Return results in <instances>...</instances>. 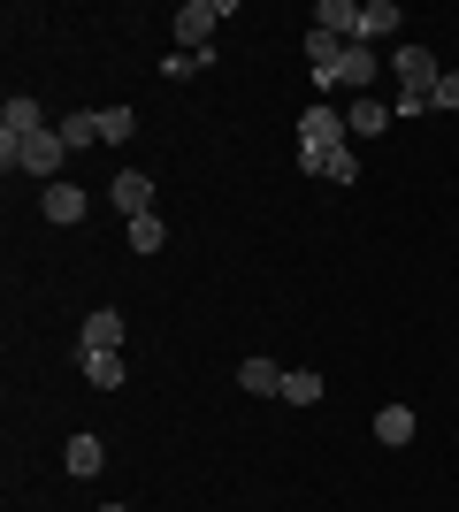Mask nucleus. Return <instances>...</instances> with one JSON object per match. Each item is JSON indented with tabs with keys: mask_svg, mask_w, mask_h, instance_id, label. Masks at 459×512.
I'll return each mask as SVG.
<instances>
[{
	"mask_svg": "<svg viewBox=\"0 0 459 512\" xmlns=\"http://www.w3.org/2000/svg\"><path fill=\"white\" fill-rule=\"evenodd\" d=\"M391 123H398V115H391V100H375V92H360V100L345 107V130H352V138H383Z\"/></svg>",
	"mask_w": 459,
	"mask_h": 512,
	"instance_id": "obj_7",
	"label": "nucleus"
},
{
	"mask_svg": "<svg viewBox=\"0 0 459 512\" xmlns=\"http://www.w3.org/2000/svg\"><path fill=\"white\" fill-rule=\"evenodd\" d=\"M123 237H131V253H161V245H169V222H161V214H131Z\"/></svg>",
	"mask_w": 459,
	"mask_h": 512,
	"instance_id": "obj_15",
	"label": "nucleus"
},
{
	"mask_svg": "<svg viewBox=\"0 0 459 512\" xmlns=\"http://www.w3.org/2000/svg\"><path fill=\"white\" fill-rule=\"evenodd\" d=\"M284 398L291 406H322V375L314 367H284Z\"/></svg>",
	"mask_w": 459,
	"mask_h": 512,
	"instance_id": "obj_19",
	"label": "nucleus"
},
{
	"mask_svg": "<svg viewBox=\"0 0 459 512\" xmlns=\"http://www.w3.org/2000/svg\"><path fill=\"white\" fill-rule=\"evenodd\" d=\"M437 107H459V69H444V85H437Z\"/></svg>",
	"mask_w": 459,
	"mask_h": 512,
	"instance_id": "obj_25",
	"label": "nucleus"
},
{
	"mask_svg": "<svg viewBox=\"0 0 459 512\" xmlns=\"http://www.w3.org/2000/svg\"><path fill=\"white\" fill-rule=\"evenodd\" d=\"M85 383L92 390H123V352H85Z\"/></svg>",
	"mask_w": 459,
	"mask_h": 512,
	"instance_id": "obj_18",
	"label": "nucleus"
},
{
	"mask_svg": "<svg viewBox=\"0 0 459 512\" xmlns=\"http://www.w3.org/2000/svg\"><path fill=\"white\" fill-rule=\"evenodd\" d=\"M39 130H46V107L39 100H23V92H16V100L0 107V146H23V138H39Z\"/></svg>",
	"mask_w": 459,
	"mask_h": 512,
	"instance_id": "obj_5",
	"label": "nucleus"
},
{
	"mask_svg": "<svg viewBox=\"0 0 459 512\" xmlns=\"http://www.w3.org/2000/svg\"><path fill=\"white\" fill-rule=\"evenodd\" d=\"M54 130H62V146H69V153L100 146V115H62V123H54Z\"/></svg>",
	"mask_w": 459,
	"mask_h": 512,
	"instance_id": "obj_20",
	"label": "nucleus"
},
{
	"mask_svg": "<svg viewBox=\"0 0 459 512\" xmlns=\"http://www.w3.org/2000/svg\"><path fill=\"white\" fill-rule=\"evenodd\" d=\"M375 69H383V62H375V46H352V54H345V69H337V77H329L322 92H360V85H375Z\"/></svg>",
	"mask_w": 459,
	"mask_h": 512,
	"instance_id": "obj_12",
	"label": "nucleus"
},
{
	"mask_svg": "<svg viewBox=\"0 0 459 512\" xmlns=\"http://www.w3.org/2000/svg\"><path fill=\"white\" fill-rule=\"evenodd\" d=\"M108 192H115V207H123V222H131V214H153V176L146 169H123Z\"/></svg>",
	"mask_w": 459,
	"mask_h": 512,
	"instance_id": "obj_9",
	"label": "nucleus"
},
{
	"mask_svg": "<svg viewBox=\"0 0 459 512\" xmlns=\"http://www.w3.org/2000/svg\"><path fill=\"white\" fill-rule=\"evenodd\" d=\"M299 146H322V153H337V146H345V115H337L329 100H314V107L299 115Z\"/></svg>",
	"mask_w": 459,
	"mask_h": 512,
	"instance_id": "obj_4",
	"label": "nucleus"
},
{
	"mask_svg": "<svg viewBox=\"0 0 459 512\" xmlns=\"http://www.w3.org/2000/svg\"><path fill=\"white\" fill-rule=\"evenodd\" d=\"M360 8H368V0H322V8H314V31H329V39L360 46Z\"/></svg>",
	"mask_w": 459,
	"mask_h": 512,
	"instance_id": "obj_6",
	"label": "nucleus"
},
{
	"mask_svg": "<svg viewBox=\"0 0 459 512\" xmlns=\"http://www.w3.org/2000/svg\"><path fill=\"white\" fill-rule=\"evenodd\" d=\"M322 176H329V184H360V153H352V146H337Z\"/></svg>",
	"mask_w": 459,
	"mask_h": 512,
	"instance_id": "obj_22",
	"label": "nucleus"
},
{
	"mask_svg": "<svg viewBox=\"0 0 459 512\" xmlns=\"http://www.w3.org/2000/svg\"><path fill=\"white\" fill-rule=\"evenodd\" d=\"M238 0H184L176 8V39H184V54H207V39H215V23L230 16Z\"/></svg>",
	"mask_w": 459,
	"mask_h": 512,
	"instance_id": "obj_2",
	"label": "nucleus"
},
{
	"mask_svg": "<svg viewBox=\"0 0 459 512\" xmlns=\"http://www.w3.org/2000/svg\"><path fill=\"white\" fill-rule=\"evenodd\" d=\"M398 23H406V8H398V0H368V8H360V46L398 39Z\"/></svg>",
	"mask_w": 459,
	"mask_h": 512,
	"instance_id": "obj_11",
	"label": "nucleus"
},
{
	"mask_svg": "<svg viewBox=\"0 0 459 512\" xmlns=\"http://www.w3.org/2000/svg\"><path fill=\"white\" fill-rule=\"evenodd\" d=\"M77 344H85V352H123V314H115V306H100V314H85V329H77Z\"/></svg>",
	"mask_w": 459,
	"mask_h": 512,
	"instance_id": "obj_8",
	"label": "nucleus"
},
{
	"mask_svg": "<svg viewBox=\"0 0 459 512\" xmlns=\"http://www.w3.org/2000/svg\"><path fill=\"white\" fill-rule=\"evenodd\" d=\"M414 406H383V413H375V436H383V444H414Z\"/></svg>",
	"mask_w": 459,
	"mask_h": 512,
	"instance_id": "obj_17",
	"label": "nucleus"
},
{
	"mask_svg": "<svg viewBox=\"0 0 459 512\" xmlns=\"http://www.w3.org/2000/svg\"><path fill=\"white\" fill-rule=\"evenodd\" d=\"M39 214H46V222H85V192H77V184H46Z\"/></svg>",
	"mask_w": 459,
	"mask_h": 512,
	"instance_id": "obj_13",
	"label": "nucleus"
},
{
	"mask_svg": "<svg viewBox=\"0 0 459 512\" xmlns=\"http://www.w3.org/2000/svg\"><path fill=\"white\" fill-rule=\"evenodd\" d=\"M238 390H253V398H284V367H276V360H245Z\"/></svg>",
	"mask_w": 459,
	"mask_h": 512,
	"instance_id": "obj_14",
	"label": "nucleus"
},
{
	"mask_svg": "<svg viewBox=\"0 0 459 512\" xmlns=\"http://www.w3.org/2000/svg\"><path fill=\"white\" fill-rule=\"evenodd\" d=\"M100 512H131V505H100Z\"/></svg>",
	"mask_w": 459,
	"mask_h": 512,
	"instance_id": "obj_26",
	"label": "nucleus"
},
{
	"mask_svg": "<svg viewBox=\"0 0 459 512\" xmlns=\"http://www.w3.org/2000/svg\"><path fill=\"white\" fill-rule=\"evenodd\" d=\"M62 467H69V474H100V467H108V451H100V436H69Z\"/></svg>",
	"mask_w": 459,
	"mask_h": 512,
	"instance_id": "obj_16",
	"label": "nucleus"
},
{
	"mask_svg": "<svg viewBox=\"0 0 459 512\" xmlns=\"http://www.w3.org/2000/svg\"><path fill=\"white\" fill-rule=\"evenodd\" d=\"M391 69H398V85H406V92H437V85H444V69H437V54H429V46H398Z\"/></svg>",
	"mask_w": 459,
	"mask_h": 512,
	"instance_id": "obj_3",
	"label": "nucleus"
},
{
	"mask_svg": "<svg viewBox=\"0 0 459 512\" xmlns=\"http://www.w3.org/2000/svg\"><path fill=\"white\" fill-rule=\"evenodd\" d=\"M207 62H215V46H207V54H184V46H176L161 69H169V77H192V69H207Z\"/></svg>",
	"mask_w": 459,
	"mask_h": 512,
	"instance_id": "obj_23",
	"label": "nucleus"
},
{
	"mask_svg": "<svg viewBox=\"0 0 459 512\" xmlns=\"http://www.w3.org/2000/svg\"><path fill=\"white\" fill-rule=\"evenodd\" d=\"M62 161H69V146H62V130L46 123L39 138H23V146H0V169L8 176H39V184H62Z\"/></svg>",
	"mask_w": 459,
	"mask_h": 512,
	"instance_id": "obj_1",
	"label": "nucleus"
},
{
	"mask_svg": "<svg viewBox=\"0 0 459 512\" xmlns=\"http://www.w3.org/2000/svg\"><path fill=\"white\" fill-rule=\"evenodd\" d=\"M131 130H138V115H131V107H100V146H123Z\"/></svg>",
	"mask_w": 459,
	"mask_h": 512,
	"instance_id": "obj_21",
	"label": "nucleus"
},
{
	"mask_svg": "<svg viewBox=\"0 0 459 512\" xmlns=\"http://www.w3.org/2000/svg\"><path fill=\"white\" fill-rule=\"evenodd\" d=\"M429 107H437V92H398L391 115H429Z\"/></svg>",
	"mask_w": 459,
	"mask_h": 512,
	"instance_id": "obj_24",
	"label": "nucleus"
},
{
	"mask_svg": "<svg viewBox=\"0 0 459 512\" xmlns=\"http://www.w3.org/2000/svg\"><path fill=\"white\" fill-rule=\"evenodd\" d=\"M345 54H352L345 39H329V31H306V62H314V85H329V77L345 69Z\"/></svg>",
	"mask_w": 459,
	"mask_h": 512,
	"instance_id": "obj_10",
	"label": "nucleus"
}]
</instances>
